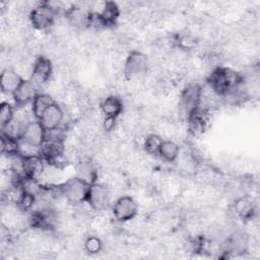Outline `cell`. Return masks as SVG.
<instances>
[{
  "label": "cell",
  "mask_w": 260,
  "mask_h": 260,
  "mask_svg": "<svg viewBox=\"0 0 260 260\" xmlns=\"http://www.w3.org/2000/svg\"><path fill=\"white\" fill-rule=\"evenodd\" d=\"M56 102L50 94L38 93L31 103V113L36 120H40L48 108Z\"/></svg>",
  "instance_id": "19"
},
{
  "label": "cell",
  "mask_w": 260,
  "mask_h": 260,
  "mask_svg": "<svg viewBox=\"0 0 260 260\" xmlns=\"http://www.w3.org/2000/svg\"><path fill=\"white\" fill-rule=\"evenodd\" d=\"M120 16V8L114 1H106L102 7V10L94 14L93 22L96 21L103 26L115 24Z\"/></svg>",
  "instance_id": "13"
},
{
  "label": "cell",
  "mask_w": 260,
  "mask_h": 260,
  "mask_svg": "<svg viewBox=\"0 0 260 260\" xmlns=\"http://www.w3.org/2000/svg\"><path fill=\"white\" fill-rule=\"evenodd\" d=\"M103 248V243L96 236H89L84 241V249L89 254H96L101 252Z\"/></svg>",
  "instance_id": "26"
},
{
  "label": "cell",
  "mask_w": 260,
  "mask_h": 260,
  "mask_svg": "<svg viewBox=\"0 0 260 260\" xmlns=\"http://www.w3.org/2000/svg\"><path fill=\"white\" fill-rule=\"evenodd\" d=\"M123 102L116 95H109L104 99L100 105V109L106 118L117 119L123 112Z\"/></svg>",
  "instance_id": "17"
},
{
  "label": "cell",
  "mask_w": 260,
  "mask_h": 260,
  "mask_svg": "<svg viewBox=\"0 0 260 260\" xmlns=\"http://www.w3.org/2000/svg\"><path fill=\"white\" fill-rule=\"evenodd\" d=\"M207 83L214 93L226 96L244 83L243 76L228 67H216L207 78Z\"/></svg>",
  "instance_id": "1"
},
{
  "label": "cell",
  "mask_w": 260,
  "mask_h": 260,
  "mask_svg": "<svg viewBox=\"0 0 260 260\" xmlns=\"http://www.w3.org/2000/svg\"><path fill=\"white\" fill-rule=\"evenodd\" d=\"M45 160L41 154L34 155H21V172L22 178L38 179V177L44 171Z\"/></svg>",
  "instance_id": "11"
},
{
  "label": "cell",
  "mask_w": 260,
  "mask_h": 260,
  "mask_svg": "<svg viewBox=\"0 0 260 260\" xmlns=\"http://www.w3.org/2000/svg\"><path fill=\"white\" fill-rule=\"evenodd\" d=\"M56 8L49 2H39L29 12V20L31 25L39 30L49 28L54 24L56 18Z\"/></svg>",
  "instance_id": "3"
},
{
  "label": "cell",
  "mask_w": 260,
  "mask_h": 260,
  "mask_svg": "<svg viewBox=\"0 0 260 260\" xmlns=\"http://www.w3.org/2000/svg\"><path fill=\"white\" fill-rule=\"evenodd\" d=\"M38 93L37 85L30 79H23L20 85L12 94L14 105L17 108H22L32 103Z\"/></svg>",
  "instance_id": "10"
},
{
  "label": "cell",
  "mask_w": 260,
  "mask_h": 260,
  "mask_svg": "<svg viewBox=\"0 0 260 260\" xmlns=\"http://www.w3.org/2000/svg\"><path fill=\"white\" fill-rule=\"evenodd\" d=\"M187 120L190 133L193 135H199L205 130L207 126L208 113L200 106L187 117Z\"/></svg>",
  "instance_id": "15"
},
{
  "label": "cell",
  "mask_w": 260,
  "mask_h": 260,
  "mask_svg": "<svg viewBox=\"0 0 260 260\" xmlns=\"http://www.w3.org/2000/svg\"><path fill=\"white\" fill-rule=\"evenodd\" d=\"M64 118V112L62 108L57 104H53L46 110L41 119L39 120L46 130L56 129L60 126Z\"/></svg>",
  "instance_id": "14"
},
{
  "label": "cell",
  "mask_w": 260,
  "mask_h": 260,
  "mask_svg": "<svg viewBox=\"0 0 260 260\" xmlns=\"http://www.w3.org/2000/svg\"><path fill=\"white\" fill-rule=\"evenodd\" d=\"M202 100V87L197 82H191L187 84L181 94L179 100V107L183 114L188 117L193 111L201 106Z\"/></svg>",
  "instance_id": "4"
},
{
  "label": "cell",
  "mask_w": 260,
  "mask_h": 260,
  "mask_svg": "<svg viewBox=\"0 0 260 260\" xmlns=\"http://www.w3.org/2000/svg\"><path fill=\"white\" fill-rule=\"evenodd\" d=\"M254 210V204L248 197H242L235 203V211L243 219H250L253 216Z\"/></svg>",
  "instance_id": "22"
},
{
  "label": "cell",
  "mask_w": 260,
  "mask_h": 260,
  "mask_svg": "<svg viewBox=\"0 0 260 260\" xmlns=\"http://www.w3.org/2000/svg\"><path fill=\"white\" fill-rule=\"evenodd\" d=\"M179 145L172 140H164L159 146L158 154L164 160L168 162H173L179 155Z\"/></svg>",
  "instance_id": "21"
},
{
  "label": "cell",
  "mask_w": 260,
  "mask_h": 260,
  "mask_svg": "<svg viewBox=\"0 0 260 260\" xmlns=\"http://www.w3.org/2000/svg\"><path fill=\"white\" fill-rule=\"evenodd\" d=\"M27 123L28 122L24 121L23 119L14 117L8 124H6L4 127L1 128L2 133L11 138L16 139V140H20Z\"/></svg>",
  "instance_id": "20"
},
{
  "label": "cell",
  "mask_w": 260,
  "mask_h": 260,
  "mask_svg": "<svg viewBox=\"0 0 260 260\" xmlns=\"http://www.w3.org/2000/svg\"><path fill=\"white\" fill-rule=\"evenodd\" d=\"M89 189L90 184L76 176L68 179L59 186L60 193L65 197L68 202L72 204H78L83 202L86 203Z\"/></svg>",
  "instance_id": "2"
},
{
  "label": "cell",
  "mask_w": 260,
  "mask_h": 260,
  "mask_svg": "<svg viewBox=\"0 0 260 260\" xmlns=\"http://www.w3.org/2000/svg\"><path fill=\"white\" fill-rule=\"evenodd\" d=\"M76 177L84 180L88 184H94L98 181V171L89 160H81L76 165Z\"/></svg>",
  "instance_id": "18"
},
{
  "label": "cell",
  "mask_w": 260,
  "mask_h": 260,
  "mask_svg": "<svg viewBox=\"0 0 260 260\" xmlns=\"http://www.w3.org/2000/svg\"><path fill=\"white\" fill-rule=\"evenodd\" d=\"M137 212H138L137 203L130 196L119 197L113 206L114 217L121 222H125L133 219L136 216Z\"/></svg>",
  "instance_id": "6"
},
{
  "label": "cell",
  "mask_w": 260,
  "mask_h": 260,
  "mask_svg": "<svg viewBox=\"0 0 260 260\" xmlns=\"http://www.w3.org/2000/svg\"><path fill=\"white\" fill-rule=\"evenodd\" d=\"M65 17L71 25L77 28H85L93 23L94 14L87 8L71 6L65 11Z\"/></svg>",
  "instance_id": "7"
},
{
  "label": "cell",
  "mask_w": 260,
  "mask_h": 260,
  "mask_svg": "<svg viewBox=\"0 0 260 260\" xmlns=\"http://www.w3.org/2000/svg\"><path fill=\"white\" fill-rule=\"evenodd\" d=\"M86 203L95 211L105 209L109 203V191L107 187L98 182L91 184Z\"/></svg>",
  "instance_id": "12"
},
{
  "label": "cell",
  "mask_w": 260,
  "mask_h": 260,
  "mask_svg": "<svg viewBox=\"0 0 260 260\" xmlns=\"http://www.w3.org/2000/svg\"><path fill=\"white\" fill-rule=\"evenodd\" d=\"M14 118V110L13 107L7 103L3 102L0 105V124L1 128L8 124Z\"/></svg>",
  "instance_id": "25"
},
{
  "label": "cell",
  "mask_w": 260,
  "mask_h": 260,
  "mask_svg": "<svg viewBox=\"0 0 260 260\" xmlns=\"http://www.w3.org/2000/svg\"><path fill=\"white\" fill-rule=\"evenodd\" d=\"M148 68V58L145 54L139 51H131L126 57L124 63V77L127 80H132L144 74Z\"/></svg>",
  "instance_id": "5"
},
{
  "label": "cell",
  "mask_w": 260,
  "mask_h": 260,
  "mask_svg": "<svg viewBox=\"0 0 260 260\" xmlns=\"http://www.w3.org/2000/svg\"><path fill=\"white\" fill-rule=\"evenodd\" d=\"M53 72V66L51 60L45 56H38L32 64L30 80L36 85H42L46 83Z\"/></svg>",
  "instance_id": "8"
},
{
  "label": "cell",
  "mask_w": 260,
  "mask_h": 260,
  "mask_svg": "<svg viewBox=\"0 0 260 260\" xmlns=\"http://www.w3.org/2000/svg\"><path fill=\"white\" fill-rule=\"evenodd\" d=\"M45 139H46V129L44 128V126L41 124L39 120H35V121H29L26 124L23 135L20 140L34 147L41 148Z\"/></svg>",
  "instance_id": "9"
},
{
  "label": "cell",
  "mask_w": 260,
  "mask_h": 260,
  "mask_svg": "<svg viewBox=\"0 0 260 260\" xmlns=\"http://www.w3.org/2000/svg\"><path fill=\"white\" fill-rule=\"evenodd\" d=\"M24 78L13 69H4L0 75V88L2 92L13 94Z\"/></svg>",
  "instance_id": "16"
},
{
  "label": "cell",
  "mask_w": 260,
  "mask_h": 260,
  "mask_svg": "<svg viewBox=\"0 0 260 260\" xmlns=\"http://www.w3.org/2000/svg\"><path fill=\"white\" fill-rule=\"evenodd\" d=\"M164 139L156 134L148 135L144 140V149L149 154H158V149Z\"/></svg>",
  "instance_id": "24"
},
{
  "label": "cell",
  "mask_w": 260,
  "mask_h": 260,
  "mask_svg": "<svg viewBox=\"0 0 260 260\" xmlns=\"http://www.w3.org/2000/svg\"><path fill=\"white\" fill-rule=\"evenodd\" d=\"M1 152L8 156L19 154V140L1 133Z\"/></svg>",
  "instance_id": "23"
}]
</instances>
